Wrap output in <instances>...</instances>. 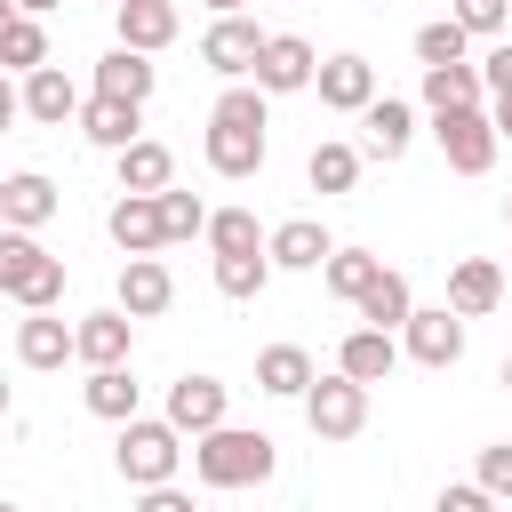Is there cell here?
I'll list each match as a JSON object with an SVG mask.
<instances>
[{
  "label": "cell",
  "mask_w": 512,
  "mask_h": 512,
  "mask_svg": "<svg viewBox=\"0 0 512 512\" xmlns=\"http://www.w3.org/2000/svg\"><path fill=\"white\" fill-rule=\"evenodd\" d=\"M192 472H200V488H264L272 472H280V440L272 432H256V424H216V432H200L192 440Z\"/></svg>",
  "instance_id": "obj_1"
},
{
  "label": "cell",
  "mask_w": 512,
  "mask_h": 512,
  "mask_svg": "<svg viewBox=\"0 0 512 512\" xmlns=\"http://www.w3.org/2000/svg\"><path fill=\"white\" fill-rule=\"evenodd\" d=\"M0 296L16 312H56L64 304V256H48L32 232H0Z\"/></svg>",
  "instance_id": "obj_2"
},
{
  "label": "cell",
  "mask_w": 512,
  "mask_h": 512,
  "mask_svg": "<svg viewBox=\"0 0 512 512\" xmlns=\"http://www.w3.org/2000/svg\"><path fill=\"white\" fill-rule=\"evenodd\" d=\"M112 464H120L128 488H160V480H176V464H184V432H176L168 416H128L120 440H112Z\"/></svg>",
  "instance_id": "obj_3"
},
{
  "label": "cell",
  "mask_w": 512,
  "mask_h": 512,
  "mask_svg": "<svg viewBox=\"0 0 512 512\" xmlns=\"http://www.w3.org/2000/svg\"><path fill=\"white\" fill-rule=\"evenodd\" d=\"M432 144H440V160L456 176H488L504 136H496V112L488 104H464V112H432Z\"/></svg>",
  "instance_id": "obj_4"
},
{
  "label": "cell",
  "mask_w": 512,
  "mask_h": 512,
  "mask_svg": "<svg viewBox=\"0 0 512 512\" xmlns=\"http://www.w3.org/2000/svg\"><path fill=\"white\" fill-rule=\"evenodd\" d=\"M304 424H312V440H360L368 432V384L344 376V368H328L304 392Z\"/></svg>",
  "instance_id": "obj_5"
},
{
  "label": "cell",
  "mask_w": 512,
  "mask_h": 512,
  "mask_svg": "<svg viewBox=\"0 0 512 512\" xmlns=\"http://www.w3.org/2000/svg\"><path fill=\"white\" fill-rule=\"evenodd\" d=\"M264 24L256 16H216L208 32H200V64L208 72H224V80H256V56H264Z\"/></svg>",
  "instance_id": "obj_6"
},
{
  "label": "cell",
  "mask_w": 512,
  "mask_h": 512,
  "mask_svg": "<svg viewBox=\"0 0 512 512\" xmlns=\"http://www.w3.org/2000/svg\"><path fill=\"white\" fill-rule=\"evenodd\" d=\"M104 232L120 256H160L168 248V216H160V192H120L104 208Z\"/></svg>",
  "instance_id": "obj_7"
},
{
  "label": "cell",
  "mask_w": 512,
  "mask_h": 512,
  "mask_svg": "<svg viewBox=\"0 0 512 512\" xmlns=\"http://www.w3.org/2000/svg\"><path fill=\"white\" fill-rule=\"evenodd\" d=\"M400 344H408L416 368H456L464 360V312L456 304H416V320L400 328Z\"/></svg>",
  "instance_id": "obj_8"
},
{
  "label": "cell",
  "mask_w": 512,
  "mask_h": 512,
  "mask_svg": "<svg viewBox=\"0 0 512 512\" xmlns=\"http://www.w3.org/2000/svg\"><path fill=\"white\" fill-rule=\"evenodd\" d=\"M312 80H320L312 40H304V32H272L264 56H256V88H264V96H296V88H312Z\"/></svg>",
  "instance_id": "obj_9"
},
{
  "label": "cell",
  "mask_w": 512,
  "mask_h": 512,
  "mask_svg": "<svg viewBox=\"0 0 512 512\" xmlns=\"http://www.w3.org/2000/svg\"><path fill=\"white\" fill-rule=\"evenodd\" d=\"M224 408H232V392H224L216 376H176V384H168V424H176L184 440H200V432L232 424Z\"/></svg>",
  "instance_id": "obj_10"
},
{
  "label": "cell",
  "mask_w": 512,
  "mask_h": 512,
  "mask_svg": "<svg viewBox=\"0 0 512 512\" xmlns=\"http://www.w3.org/2000/svg\"><path fill=\"white\" fill-rule=\"evenodd\" d=\"M16 360H24L32 376H48V368L80 360V328H64L56 312H24V320H16Z\"/></svg>",
  "instance_id": "obj_11"
},
{
  "label": "cell",
  "mask_w": 512,
  "mask_h": 512,
  "mask_svg": "<svg viewBox=\"0 0 512 512\" xmlns=\"http://www.w3.org/2000/svg\"><path fill=\"white\" fill-rule=\"evenodd\" d=\"M16 96H24V120H40V128H64V120H80V104H88V96L72 88V72H64V64H40V72H24V88H16Z\"/></svg>",
  "instance_id": "obj_12"
},
{
  "label": "cell",
  "mask_w": 512,
  "mask_h": 512,
  "mask_svg": "<svg viewBox=\"0 0 512 512\" xmlns=\"http://www.w3.org/2000/svg\"><path fill=\"white\" fill-rule=\"evenodd\" d=\"M312 88H320V104H328V112H368V104H376V64L344 48V56H328V64H320V80H312Z\"/></svg>",
  "instance_id": "obj_13"
},
{
  "label": "cell",
  "mask_w": 512,
  "mask_h": 512,
  "mask_svg": "<svg viewBox=\"0 0 512 512\" xmlns=\"http://www.w3.org/2000/svg\"><path fill=\"white\" fill-rule=\"evenodd\" d=\"M56 216V184L40 176V168H16L8 184H0V232H40Z\"/></svg>",
  "instance_id": "obj_14"
},
{
  "label": "cell",
  "mask_w": 512,
  "mask_h": 512,
  "mask_svg": "<svg viewBox=\"0 0 512 512\" xmlns=\"http://www.w3.org/2000/svg\"><path fill=\"white\" fill-rule=\"evenodd\" d=\"M152 88H160V64H152L144 48H128V40H112L104 64H96V96H128V104H144Z\"/></svg>",
  "instance_id": "obj_15"
},
{
  "label": "cell",
  "mask_w": 512,
  "mask_h": 512,
  "mask_svg": "<svg viewBox=\"0 0 512 512\" xmlns=\"http://www.w3.org/2000/svg\"><path fill=\"white\" fill-rule=\"evenodd\" d=\"M136 128H144V104H128V96H88V104H80V136H88L96 152H128Z\"/></svg>",
  "instance_id": "obj_16"
},
{
  "label": "cell",
  "mask_w": 512,
  "mask_h": 512,
  "mask_svg": "<svg viewBox=\"0 0 512 512\" xmlns=\"http://www.w3.org/2000/svg\"><path fill=\"white\" fill-rule=\"evenodd\" d=\"M200 152H208V168H216V176H232V184H240V176H256V168H264V152H272V144H264V128L208 120V144H200Z\"/></svg>",
  "instance_id": "obj_17"
},
{
  "label": "cell",
  "mask_w": 512,
  "mask_h": 512,
  "mask_svg": "<svg viewBox=\"0 0 512 512\" xmlns=\"http://www.w3.org/2000/svg\"><path fill=\"white\" fill-rule=\"evenodd\" d=\"M176 304V280H168V264L160 256H128L120 264V312H136V320H160Z\"/></svg>",
  "instance_id": "obj_18"
},
{
  "label": "cell",
  "mask_w": 512,
  "mask_h": 512,
  "mask_svg": "<svg viewBox=\"0 0 512 512\" xmlns=\"http://www.w3.org/2000/svg\"><path fill=\"white\" fill-rule=\"evenodd\" d=\"M448 304H456L464 320L496 312V304H504V272H496V256H456V264H448Z\"/></svg>",
  "instance_id": "obj_19"
},
{
  "label": "cell",
  "mask_w": 512,
  "mask_h": 512,
  "mask_svg": "<svg viewBox=\"0 0 512 512\" xmlns=\"http://www.w3.org/2000/svg\"><path fill=\"white\" fill-rule=\"evenodd\" d=\"M400 352H408V344H392V328H368V320H360V328L336 344V368L360 376V384H384V376L400 368Z\"/></svg>",
  "instance_id": "obj_20"
},
{
  "label": "cell",
  "mask_w": 512,
  "mask_h": 512,
  "mask_svg": "<svg viewBox=\"0 0 512 512\" xmlns=\"http://www.w3.org/2000/svg\"><path fill=\"white\" fill-rule=\"evenodd\" d=\"M312 384H320V368H312L304 344H264V352H256V392H272V400H304Z\"/></svg>",
  "instance_id": "obj_21"
},
{
  "label": "cell",
  "mask_w": 512,
  "mask_h": 512,
  "mask_svg": "<svg viewBox=\"0 0 512 512\" xmlns=\"http://www.w3.org/2000/svg\"><path fill=\"white\" fill-rule=\"evenodd\" d=\"M112 24H120V40H128V48L160 56V48L176 40V24H184V16H176V0H120V8H112Z\"/></svg>",
  "instance_id": "obj_22"
},
{
  "label": "cell",
  "mask_w": 512,
  "mask_h": 512,
  "mask_svg": "<svg viewBox=\"0 0 512 512\" xmlns=\"http://www.w3.org/2000/svg\"><path fill=\"white\" fill-rule=\"evenodd\" d=\"M336 256V240L320 232V216H288V224H272V264L280 272H320Z\"/></svg>",
  "instance_id": "obj_23"
},
{
  "label": "cell",
  "mask_w": 512,
  "mask_h": 512,
  "mask_svg": "<svg viewBox=\"0 0 512 512\" xmlns=\"http://www.w3.org/2000/svg\"><path fill=\"white\" fill-rule=\"evenodd\" d=\"M128 344H136V312L112 304V312H88V320H80V360H88V368H120Z\"/></svg>",
  "instance_id": "obj_24"
},
{
  "label": "cell",
  "mask_w": 512,
  "mask_h": 512,
  "mask_svg": "<svg viewBox=\"0 0 512 512\" xmlns=\"http://www.w3.org/2000/svg\"><path fill=\"white\" fill-rule=\"evenodd\" d=\"M80 400H88V416H104V424H128V416L144 408V384H136V376H128V360H120V368H88Z\"/></svg>",
  "instance_id": "obj_25"
},
{
  "label": "cell",
  "mask_w": 512,
  "mask_h": 512,
  "mask_svg": "<svg viewBox=\"0 0 512 512\" xmlns=\"http://www.w3.org/2000/svg\"><path fill=\"white\" fill-rule=\"evenodd\" d=\"M424 104H432V112L488 104V72H480V64H424Z\"/></svg>",
  "instance_id": "obj_26"
},
{
  "label": "cell",
  "mask_w": 512,
  "mask_h": 512,
  "mask_svg": "<svg viewBox=\"0 0 512 512\" xmlns=\"http://www.w3.org/2000/svg\"><path fill=\"white\" fill-rule=\"evenodd\" d=\"M360 128H368V160H400V152L416 144V112H408L400 96H376V104L360 112Z\"/></svg>",
  "instance_id": "obj_27"
},
{
  "label": "cell",
  "mask_w": 512,
  "mask_h": 512,
  "mask_svg": "<svg viewBox=\"0 0 512 512\" xmlns=\"http://www.w3.org/2000/svg\"><path fill=\"white\" fill-rule=\"evenodd\" d=\"M360 320H368V328H392V336H400V328L416 320V288H408V272H392V264H384V272L368 280V296H360Z\"/></svg>",
  "instance_id": "obj_28"
},
{
  "label": "cell",
  "mask_w": 512,
  "mask_h": 512,
  "mask_svg": "<svg viewBox=\"0 0 512 512\" xmlns=\"http://www.w3.org/2000/svg\"><path fill=\"white\" fill-rule=\"evenodd\" d=\"M168 184H176V152L152 144V136H136L120 152V192H168Z\"/></svg>",
  "instance_id": "obj_29"
},
{
  "label": "cell",
  "mask_w": 512,
  "mask_h": 512,
  "mask_svg": "<svg viewBox=\"0 0 512 512\" xmlns=\"http://www.w3.org/2000/svg\"><path fill=\"white\" fill-rule=\"evenodd\" d=\"M304 184H312V192H352V184H360V144H344V136L312 144V160H304Z\"/></svg>",
  "instance_id": "obj_30"
},
{
  "label": "cell",
  "mask_w": 512,
  "mask_h": 512,
  "mask_svg": "<svg viewBox=\"0 0 512 512\" xmlns=\"http://www.w3.org/2000/svg\"><path fill=\"white\" fill-rule=\"evenodd\" d=\"M0 64H16V72H40V64H48V32H40V16H24V8L0 16Z\"/></svg>",
  "instance_id": "obj_31"
},
{
  "label": "cell",
  "mask_w": 512,
  "mask_h": 512,
  "mask_svg": "<svg viewBox=\"0 0 512 512\" xmlns=\"http://www.w3.org/2000/svg\"><path fill=\"white\" fill-rule=\"evenodd\" d=\"M208 248H216V256H256V248H272V232H264L248 208H216V216H208Z\"/></svg>",
  "instance_id": "obj_32"
},
{
  "label": "cell",
  "mask_w": 512,
  "mask_h": 512,
  "mask_svg": "<svg viewBox=\"0 0 512 512\" xmlns=\"http://www.w3.org/2000/svg\"><path fill=\"white\" fill-rule=\"evenodd\" d=\"M272 272H280V264H272V248H256V256H216V288H224L232 304L264 296V288H272Z\"/></svg>",
  "instance_id": "obj_33"
},
{
  "label": "cell",
  "mask_w": 512,
  "mask_h": 512,
  "mask_svg": "<svg viewBox=\"0 0 512 512\" xmlns=\"http://www.w3.org/2000/svg\"><path fill=\"white\" fill-rule=\"evenodd\" d=\"M376 272H384V256H368V248H336V256L320 264V280H328V296H344V304H360Z\"/></svg>",
  "instance_id": "obj_34"
},
{
  "label": "cell",
  "mask_w": 512,
  "mask_h": 512,
  "mask_svg": "<svg viewBox=\"0 0 512 512\" xmlns=\"http://www.w3.org/2000/svg\"><path fill=\"white\" fill-rule=\"evenodd\" d=\"M464 48H472V32H464L456 16H432V24H416V64H472Z\"/></svg>",
  "instance_id": "obj_35"
},
{
  "label": "cell",
  "mask_w": 512,
  "mask_h": 512,
  "mask_svg": "<svg viewBox=\"0 0 512 512\" xmlns=\"http://www.w3.org/2000/svg\"><path fill=\"white\" fill-rule=\"evenodd\" d=\"M208 120H232V128H272V112H264V88H256V80H232V88L208 104Z\"/></svg>",
  "instance_id": "obj_36"
},
{
  "label": "cell",
  "mask_w": 512,
  "mask_h": 512,
  "mask_svg": "<svg viewBox=\"0 0 512 512\" xmlns=\"http://www.w3.org/2000/svg\"><path fill=\"white\" fill-rule=\"evenodd\" d=\"M160 216H168V240H192V232H208V216H216V208H208L200 192L168 184V192H160Z\"/></svg>",
  "instance_id": "obj_37"
},
{
  "label": "cell",
  "mask_w": 512,
  "mask_h": 512,
  "mask_svg": "<svg viewBox=\"0 0 512 512\" xmlns=\"http://www.w3.org/2000/svg\"><path fill=\"white\" fill-rule=\"evenodd\" d=\"M496 504H512V440H496V448H480V472H472Z\"/></svg>",
  "instance_id": "obj_38"
},
{
  "label": "cell",
  "mask_w": 512,
  "mask_h": 512,
  "mask_svg": "<svg viewBox=\"0 0 512 512\" xmlns=\"http://www.w3.org/2000/svg\"><path fill=\"white\" fill-rule=\"evenodd\" d=\"M448 16H456L464 32H488V40H496V32H504V16H512V0H456Z\"/></svg>",
  "instance_id": "obj_39"
},
{
  "label": "cell",
  "mask_w": 512,
  "mask_h": 512,
  "mask_svg": "<svg viewBox=\"0 0 512 512\" xmlns=\"http://www.w3.org/2000/svg\"><path fill=\"white\" fill-rule=\"evenodd\" d=\"M480 72H488V104H496V96H512V40H496V48L480 56Z\"/></svg>",
  "instance_id": "obj_40"
},
{
  "label": "cell",
  "mask_w": 512,
  "mask_h": 512,
  "mask_svg": "<svg viewBox=\"0 0 512 512\" xmlns=\"http://www.w3.org/2000/svg\"><path fill=\"white\" fill-rule=\"evenodd\" d=\"M136 512H192V496L176 480H160V488H136Z\"/></svg>",
  "instance_id": "obj_41"
},
{
  "label": "cell",
  "mask_w": 512,
  "mask_h": 512,
  "mask_svg": "<svg viewBox=\"0 0 512 512\" xmlns=\"http://www.w3.org/2000/svg\"><path fill=\"white\" fill-rule=\"evenodd\" d=\"M488 112H496V136H504V144H512V96H496V104H488Z\"/></svg>",
  "instance_id": "obj_42"
},
{
  "label": "cell",
  "mask_w": 512,
  "mask_h": 512,
  "mask_svg": "<svg viewBox=\"0 0 512 512\" xmlns=\"http://www.w3.org/2000/svg\"><path fill=\"white\" fill-rule=\"evenodd\" d=\"M8 8H24V16H40V8H56V0H8Z\"/></svg>",
  "instance_id": "obj_43"
},
{
  "label": "cell",
  "mask_w": 512,
  "mask_h": 512,
  "mask_svg": "<svg viewBox=\"0 0 512 512\" xmlns=\"http://www.w3.org/2000/svg\"><path fill=\"white\" fill-rule=\"evenodd\" d=\"M208 8H216V16H240V0H208Z\"/></svg>",
  "instance_id": "obj_44"
},
{
  "label": "cell",
  "mask_w": 512,
  "mask_h": 512,
  "mask_svg": "<svg viewBox=\"0 0 512 512\" xmlns=\"http://www.w3.org/2000/svg\"><path fill=\"white\" fill-rule=\"evenodd\" d=\"M504 224H512V192H504Z\"/></svg>",
  "instance_id": "obj_45"
},
{
  "label": "cell",
  "mask_w": 512,
  "mask_h": 512,
  "mask_svg": "<svg viewBox=\"0 0 512 512\" xmlns=\"http://www.w3.org/2000/svg\"><path fill=\"white\" fill-rule=\"evenodd\" d=\"M504 392H512V360H504Z\"/></svg>",
  "instance_id": "obj_46"
},
{
  "label": "cell",
  "mask_w": 512,
  "mask_h": 512,
  "mask_svg": "<svg viewBox=\"0 0 512 512\" xmlns=\"http://www.w3.org/2000/svg\"><path fill=\"white\" fill-rule=\"evenodd\" d=\"M104 8H120V0H104Z\"/></svg>",
  "instance_id": "obj_47"
},
{
  "label": "cell",
  "mask_w": 512,
  "mask_h": 512,
  "mask_svg": "<svg viewBox=\"0 0 512 512\" xmlns=\"http://www.w3.org/2000/svg\"><path fill=\"white\" fill-rule=\"evenodd\" d=\"M376 8H392V0H376Z\"/></svg>",
  "instance_id": "obj_48"
},
{
  "label": "cell",
  "mask_w": 512,
  "mask_h": 512,
  "mask_svg": "<svg viewBox=\"0 0 512 512\" xmlns=\"http://www.w3.org/2000/svg\"><path fill=\"white\" fill-rule=\"evenodd\" d=\"M496 512H504V504H496Z\"/></svg>",
  "instance_id": "obj_49"
},
{
  "label": "cell",
  "mask_w": 512,
  "mask_h": 512,
  "mask_svg": "<svg viewBox=\"0 0 512 512\" xmlns=\"http://www.w3.org/2000/svg\"><path fill=\"white\" fill-rule=\"evenodd\" d=\"M432 512H440V504H432Z\"/></svg>",
  "instance_id": "obj_50"
}]
</instances>
